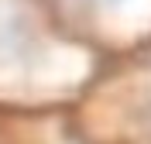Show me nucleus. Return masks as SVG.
Segmentation results:
<instances>
[{
  "label": "nucleus",
  "instance_id": "1",
  "mask_svg": "<svg viewBox=\"0 0 151 144\" xmlns=\"http://www.w3.org/2000/svg\"><path fill=\"white\" fill-rule=\"evenodd\" d=\"M106 62L76 41L45 0H0V106L72 110Z\"/></svg>",
  "mask_w": 151,
  "mask_h": 144
},
{
  "label": "nucleus",
  "instance_id": "2",
  "mask_svg": "<svg viewBox=\"0 0 151 144\" xmlns=\"http://www.w3.org/2000/svg\"><path fill=\"white\" fill-rule=\"evenodd\" d=\"M69 117L86 144H151V45L106 62Z\"/></svg>",
  "mask_w": 151,
  "mask_h": 144
},
{
  "label": "nucleus",
  "instance_id": "3",
  "mask_svg": "<svg viewBox=\"0 0 151 144\" xmlns=\"http://www.w3.org/2000/svg\"><path fill=\"white\" fill-rule=\"evenodd\" d=\"M62 28L103 62L151 45V0H45Z\"/></svg>",
  "mask_w": 151,
  "mask_h": 144
}]
</instances>
